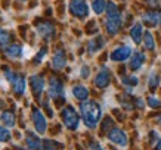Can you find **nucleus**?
<instances>
[{
    "label": "nucleus",
    "instance_id": "nucleus-1",
    "mask_svg": "<svg viewBox=\"0 0 161 150\" xmlns=\"http://www.w3.org/2000/svg\"><path fill=\"white\" fill-rule=\"evenodd\" d=\"M80 111H81V116H83L84 124L89 127V128H95L98 125L99 119L102 116V109L96 102L93 100H84L80 106Z\"/></svg>",
    "mask_w": 161,
    "mask_h": 150
},
{
    "label": "nucleus",
    "instance_id": "nucleus-7",
    "mask_svg": "<svg viewBox=\"0 0 161 150\" xmlns=\"http://www.w3.org/2000/svg\"><path fill=\"white\" fill-rule=\"evenodd\" d=\"M108 138L109 141H112L114 144L120 146V147H126L127 146V136L124 134V131L120 128H114L108 132Z\"/></svg>",
    "mask_w": 161,
    "mask_h": 150
},
{
    "label": "nucleus",
    "instance_id": "nucleus-30",
    "mask_svg": "<svg viewBox=\"0 0 161 150\" xmlns=\"http://www.w3.org/2000/svg\"><path fill=\"white\" fill-rule=\"evenodd\" d=\"M90 150H103V149L99 144H95V143H93V144L90 146Z\"/></svg>",
    "mask_w": 161,
    "mask_h": 150
},
{
    "label": "nucleus",
    "instance_id": "nucleus-14",
    "mask_svg": "<svg viewBox=\"0 0 161 150\" xmlns=\"http://www.w3.org/2000/svg\"><path fill=\"white\" fill-rule=\"evenodd\" d=\"M30 82H31V87H33V93L36 96H40L42 91L44 90V80L39 75H33L30 78Z\"/></svg>",
    "mask_w": 161,
    "mask_h": 150
},
{
    "label": "nucleus",
    "instance_id": "nucleus-31",
    "mask_svg": "<svg viewBox=\"0 0 161 150\" xmlns=\"http://www.w3.org/2000/svg\"><path fill=\"white\" fill-rule=\"evenodd\" d=\"M157 150H161V140L158 141V144H157Z\"/></svg>",
    "mask_w": 161,
    "mask_h": 150
},
{
    "label": "nucleus",
    "instance_id": "nucleus-6",
    "mask_svg": "<svg viewBox=\"0 0 161 150\" xmlns=\"http://www.w3.org/2000/svg\"><path fill=\"white\" fill-rule=\"evenodd\" d=\"M36 29H37L40 37L46 41H50L55 37V27L50 22H40V24H37Z\"/></svg>",
    "mask_w": 161,
    "mask_h": 150
},
{
    "label": "nucleus",
    "instance_id": "nucleus-18",
    "mask_svg": "<svg viewBox=\"0 0 161 150\" xmlns=\"http://www.w3.org/2000/svg\"><path fill=\"white\" fill-rule=\"evenodd\" d=\"M22 50H24V49H21V46L12 44V46H9V47L5 50V53H6V56L10 59H18L21 54H22Z\"/></svg>",
    "mask_w": 161,
    "mask_h": 150
},
{
    "label": "nucleus",
    "instance_id": "nucleus-11",
    "mask_svg": "<svg viewBox=\"0 0 161 150\" xmlns=\"http://www.w3.org/2000/svg\"><path fill=\"white\" fill-rule=\"evenodd\" d=\"M109 81H111V74H109V71L107 68H103L99 71V74L95 78V85L99 88H105L108 87Z\"/></svg>",
    "mask_w": 161,
    "mask_h": 150
},
{
    "label": "nucleus",
    "instance_id": "nucleus-23",
    "mask_svg": "<svg viewBox=\"0 0 161 150\" xmlns=\"http://www.w3.org/2000/svg\"><path fill=\"white\" fill-rule=\"evenodd\" d=\"M143 44L148 50H154L155 49V41H154V37H152L151 33H145L143 35Z\"/></svg>",
    "mask_w": 161,
    "mask_h": 150
},
{
    "label": "nucleus",
    "instance_id": "nucleus-5",
    "mask_svg": "<svg viewBox=\"0 0 161 150\" xmlns=\"http://www.w3.org/2000/svg\"><path fill=\"white\" fill-rule=\"evenodd\" d=\"M62 119H64L65 127L69 128V130H77L78 128L80 119H78V115H77V112L74 111V107H65V109H64Z\"/></svg>",
    "mask_w": 161,
    "mask_h": 150
},
{
    "label": "nucleus",
    "instance_id": "nucleus-13",
    "mask_svg": "<svg viewBox=\"0 0 161 150\" xmlns=\"http://www.w3.org/2000/svg\"><path fill=\"white\" fill-rule=\"evenodd\" d=\"M65 63H67L65 53H64L62 50H58V52L53 54V59H52V66H53V69H56V71H61V69H64Z\"/></svg>",
    "mask_w": 161,
    "mask_h": 150
},
{
    "label": "nucleus",
    "instance_id": "nucleus-4",
    "mask_svg": "<svg viewBox=\"0 0 161 150\" xmlns=\"http://www.w3.org/2000/svg\"><path fill=\"white\" fill-rule=\"evenodd\" d=\"M69 12L77 18H86L89 15V5L86 0H69Z\"/></svg>",
    "mask_w": 161,
    "mask_h": 150
},
{
    "label": "nucleus",
    "instance_id": "nucleus-19",
    "mask_svg": "<svg viewBox=\"0 0 161 150\" xmlns=\"http://www.w3.org/2000/svg\"><path fill=\"white\" fill-rule=\"evenodd\" d=\"M73 94L78 100H87L89 90H87V87H84V85H75V87L73 88Z\"/></svg>",
    "mask_w": 161,
    "mask_h": 150
},
{
    "label": "nucleus",
    "instance_id": "nucleus-25",
    "mask_svg": "<svg viewBox=\"0 0 161 150\" xmlns=\"http://www.w3.org/2000/svg\"><path fill=\"white\" fill-rule=\"evenodd\" d=\"M10 138V132L8 128H5V127H0V141H8Z\"/></svg>",
    "mask_w": 161,
    "mask_h": 150
},
{
    "label": "nucleus",
    "instance_id": "nucleus-29",
    "mask_svg": "<svg viewBox=\"0 0 161 150\" xmlns=\"http://www.w3.org/2000/svg\"><path fill=\"white\" fill-rule=\"evenodd\" d=\"M89 72H90V69H89L87 66H83V68H81V72H80V74H81V77H83V78H87L89 77Z\"/></svg>",
    "mask_w": 161,
    "mask_h": 150
},
{
    "label": "nucleus",
    "instance_id": "nucleus-17",
    "mask_svg": "<svg viewBox=\"0 0 161 150\" xmlns=\"http://www.w3.org/2000/svg\"><path fill=\"white\" fill-rule=\"evenodd\" d=\"M25 141H27V146H28L31 150H42L43 147H42V143H40L39 137L36 136V134H31L30 132L28 136H27V138H25Z\"/></svg>",
    "mask_w": 161,
    "mask_h": 150
},
{
    "label": "nucleus",
    "instance_id": "nucleus-20",
    "mask_svg": "<svg viewBox=\"0 0 161 150\" xmlns=\"http://www.w3.org/2000/svg\"><path fill=\"white\" fill-rule=\"evenodd\" d=\"M107 2L105 0H93L92 2V8H93V10H95V13H98V15H101L102 12H105L107 10Z\"/></svg>",
    "mask_w": 161,
    "mask_h": 150
},
{
    "label": "nucleus",
    "instance_id": "nucleus-28",
    "mask_svg": "<svg viewBox=\"0 0 161 150\" xmlns=\"http://www.w3.org/2000/svg\"><path fill=\"white\" fill-rule=\"evenodd\" d=\"M123 82H126L127 87H132V85H136L137 84V78L136 77H132V78H124Z\"/></svg>",
    "mask_w": 161,
    "mask_h": 150
},
{
    "label": "nucleus",
    "instance_id": "nucleus-24",
    "mask_svg": "<svg viewBox=\"0 0 161 150\" xmlns=\"http://www.w3.org/2000/svg\"><path fill=\"white\" fill-rule=\"evenodd\" d=\"M10 41V33L5 28H0V46H6Z\"/></svg>",
    "mask_w": 161,
    "mask_h": 150
},
{
    "label": "nucleus",
    "instance_id": "nucleus-26",
    "mask_svg": "<svg viewBox=\"0 0 161 150\" xmlns=\"http://www.w3.org/2000/svg\"><path fill=\"white\" fill-rule=\"evenodd\" d=\"M157 85H158V75H157L155 72H152L151 75H149V87L155 88Z\"/></svg>",
    "mask_w": 161,
    "mask_h": 150
},
{
    "label": "nucleus",
    "instance_id": "nucleus-21",
    "mask_svg": "<svg viewBox=\"0 0 161 150\" xmlns=\"http://www.w3.org/2000/svg\"><path fill=\"white\" fill-rule=\"evenodd\" d=\"M2 121L5 122L6 127H14L15 125V115L9 111L3 112V113H2Z\"/></svg>",
    "mask_w": 161,
    "mask_h": 150
},
{
    "label": "nucleus",
    "instance_id": "nucleus-2",
    "mask_svg": "<svg viewBox=\"0 0 161 150\" xmlns=\"http://www.w3.org/2000/svg\"><path fill=\"white\" fill-rule=\"evenodd\" d=\"M105 27L109 34H117L120 27H121V13L115 3L109 2L107 5V19H105Z\"/></svg>",
    "mask_w": 161,
    "mask_h": 150
},
{
    "label": "nucleus",
    "instance_id": "nucleus-10",
    "mask_svg": "<svg viewBox=\"0 0 161 150\" xmlns=\"http://www.w3.org/2000/svg\"><path fill=\"white\" fill-rule=\"evenodd\" d=\"M33 122H34V127H36V130H37V132L44 134L47 125H46V118L43 116L42 111H39V109H34V111H33Z\"/></svg>",
    "mask_w": 161,
    "mask_h": 150
},
{
    "label": "nucleus",
    "instance_id": "nucleus-16",
    "mask_svg": "<svg viewBox=\"0 0 161 150\" xmlns=\"http://www.w3.org/2000/svg\"><path fill=\"white\" fill-rule=\"evenodd\" d=\"M142 35H143V28H142V24H135L132 27V29H130V37H132V40L135 41V43H141L142 40Z\"/></svg>",
    "mask_w": 161,
    "mask_h": 150
},
{
    "label": "nucleus",
    "instance_id": "nucleus-22",
    "mask_svg": "<svg viewBox=\"0 0 161 150\" xmlns=\"http://www.w3.org/2000/svg\"><path fill=\"white\" fill-rule=\"evenodd\" d=\"M102 46H103L102 37H98V39L90 40V43H89V50H90V53H95V52H98Z\"/></svg>",
    "mask_w": 161,
    "mask_h": 150
},
{
    "label": "nucleus",
    "instance_id": "nucleus-3",
    "mask_svg": "<svg viewBox=\"0 0 161 150\" xmlns=\"http://www.w3.org/2000/svg\"><path fill=\"white\" fill-rule=\"evenodd\" d=\"M5 78L8 80L12 88H14V91L21 96V94H24L25 93V88H27V81H25V78L22 75H18V74L12 72L9 69H6L5 71Z\"/></svg>",
    "mask_w": 161,
    "mask_h": 150
},
{
    "label": "nucleus",
    "instance_id": "nucleus-12",
    "mask_svg": "<svg viewBox=\"0 0 161 150\" xmlns=\"http://www.w3.org/2000/svg\"><path fill=\"white\" fill-rule=\"evenodd\" d=\"M64 91V85L62 82L59 81L58 78H50L49 81V96L50 97H59Z\"/></svg>",
    "mask_w": 161,
    "mask_h": 150
},
{
    "label": "nucleus",
    "instance_id": "nucleus-15",
    "mask_svg": "<svg viewBox=\"0 0 161 150\" xmlns=\"http://www.w3.org/2000/svg\"><path fill=\"white\" fill-rule=\"evenodd\" d=\"M145 62V54L142 53V52H135L132 54V59H130V69L133 71H137V69L142 66V63Z\"/></svg>",
    "mask_w": 161,
    "mask_h": 150
},
{
    "label": "nucleus",
    "instance_id": "nucleus-8",
    "mask_svg": "<svg viewBox=\"0 0 161 150\" xmlns=\"http://www.w3.org/2000/svg\"><path fill=\"white\" fill-rule=\"evenodd\" d=\"M132 56V49L129 47V46H121V47H117L111 54H109V58L111 60H115V62H123V60H126Z\"/></svg>",
    "mask_w": 161,
    "mask_h": 150
},
{
    "label": "nucleus",
    "instance_id": "nucleus-9",
    "mask_svg": "<svg viewBox=\"0 0 161 150\" xmlns=\"http://www.w3.org/2000/svg\"><path fill=\"white\" fill-rule=\"evenodd\" d=\"M142 21L149 27H155V25L161 24V12L158 10H149L142 15Z\"/></svg>",
    "mask_w": 161,
    "mask_h": 150
},
{
    "label": "nucleus",
    "instance_id": "nucleus-27",
    "mask_svg": "<svg viewBox=\"0 0 161 150\" xmlns=\"http://www.w3.org/2000/svg\"><path fill=\"white\" fill-rule=\"evenodd\" d=\"M148 103H149L151 107H160L161 106V102L158 99H155V97H149V99H148Z\"/></svg>",
    "mask_w": 161,
    "mask_h": 150
}]
</instances>
